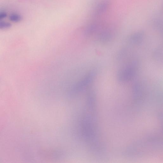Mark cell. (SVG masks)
Listing matches in <instances>:
<instances>
[{
  "label": "cell",
  "instance_id": "cell-2",
  "mask_svg": "<svg viewBox=\"0 0 163 163\" xmlns=\"http://www.w3.org/2000/svg\"><path fill=\"white\" fill-rule=\"evenodd\" d=\"M11 24L6 22H0V29H8L11 27Z\"/></svg>",
  "mask_w": 163,
  "mask_h": 163
},
{
  "label": "cell",
  "instance_id": "cell-1",
  "mask_svg": "<svg viewBox=\"0 0 163 163\" xmlns=\"http://www.w3.org/2000/svg\"><path fill=\"white\" fill-rule=\"evenodd\" d=\"M9 19L11 21L15 23L20 22L22 20V18L21 15L17 13H13L10 15Z\"/></svg>",
  "mask_w": 163,
  "mask_h": 163
},
{
  "label": "cell",
  "instance_id": "cell-3",
  "mask_svg": "<svg viewBox=\"0 0 163 163\" xmlns=\"http://www.w3.org/2000/svg\"><path fill=\"white\" fill-rule=\"evenodd\" d=\"M7 16V13L5 12H0V20H2Z\"/></svg>",
  "mask_w": 163,
  "mask_h": 163
}]
</instances>
